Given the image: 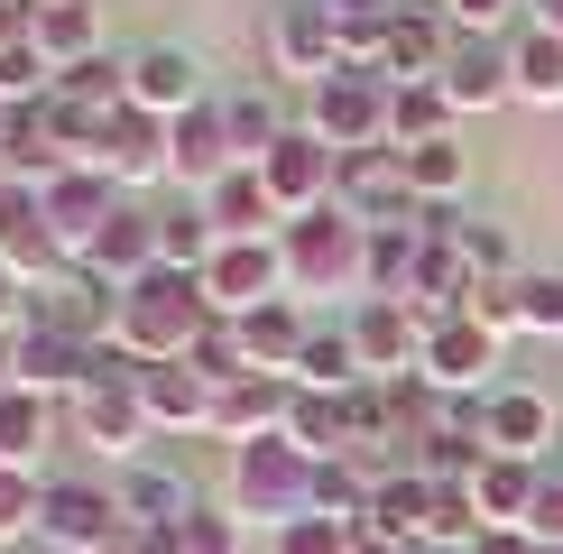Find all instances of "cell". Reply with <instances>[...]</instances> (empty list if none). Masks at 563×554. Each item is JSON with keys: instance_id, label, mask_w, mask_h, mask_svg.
I'll return each instance as SVG.
<instances>
[{"instance_id": "cell-27", "label": "cell", "mask_w": 563, "mask_h": 554, "mask_svg": "<svg viewBox=\"0 0 563 554\" xmlns=\"http://www.w3.org/2000/svg\"><path fill=\"white\" fill-rule=\"evenodd\" d=\"M426 518H434V480H426V472H379V490H369V518H361V536L426 545Z\"/></svg>"}, {"instance_id": "cell-11", "label": "cell", "mask_w": 563, "mask_h": 554, "mask_svg": "<svg viewBox=\"0 0 563 554\" xmlns=\"http://www.w3.org/2000/svg\"><path fill=\"white\" fill-rule=\"evenodd\" d=\"M0 268L29 277V287H46V277L75 268V250L56 241V222H46V195H37V185H0Z\"/></svg>"}, {"instance_id": "cell-41", "label": "cell", "mask_w": 563, "mask_h": 554, "mask_svg": "<svg viewBox=\"0 0 563 554\" xmlns=\"http://www.w3.org/2000/svg\"><path fill=\"white\" fill-rule=\"evenodd\" d=\"M268 554H361V527H342V518H287L268 536Z\"/></svg>"}, {"instance_id": "cell-40", "label": "cell", "mask_w": 563, "mask_h": 554, "mask_svg": "<svg viewBox=\"0 0 563 554\" xmlns=\"http://www.w3.org/2000/svg\"><path fill=\"white\" fill-rule=\"evenodd\" d=\"M37 518H46V480H37V472H10V462H0V545L37 536Z\"/></svg>"}, {"instance_id": "cell-51", "label": "cell", "mask_w": 563, "mask_h": 554, "mask_svg": "<svg viewBox=\"0 0 563 554\" xmlns=\"http://www.w3.org/2000/svg\"><path fill=\"white\" fill-rule=\"evenodd\" d=\"M19 388V333H0V398Z\"/></svg>"}, {"instance_id": "cell-19", "label": "cell", "mask_w": 563, "mask_h": 554, "mask_svg": "<svg viewBox=\"0 0 563 554\" xmlns=\"http://www.w3.org/2000/svg\"><path fill=\"white\" fill-rule=\"evenodd\" d=\"M489 369H499V342H489L472 314H443L426 333V369H416V379L443 388V398H472V388H489Z\"/></svg>"}, {"instance_id": "cell-50", "label": "cell", "mask_w": 563, "mask_h": 554, "mask_svg": "<svg viewBox=\"0 0 563 554\" xmlns=\"http://www.w3.org/2000/svg\"><path fill=\"white\" fill-rule=\"evenodd\" d=\"M323 10H333L342 29H351V19H397V10H407V0H323Z\"/></svg>"}, {"instance_id": "cell-24", "label": "cell", "mask_w": 563, "mask_h": 554, "mask_svg": "<svg viewBox=\"0 0 563 554\" xmlns=\"http://www.w3.org/2000/svg\"><path fill=\"white\" fill-rule=\"evenodd\" d=\"M195 203L213 213L222 241H277V231H287V213H277V195H268V176H260V167H231L213 195H195Z\"/></svg>"}, {"instance_id": "cell-23", "label": "cell", "mask_w": 563, "mask_h": 554, "mask_svg": "<svg viewBox=\"0 0 563 554\" xmlns=\"http://www.w3.org/2000/svg\"><path fill=\"white\" fill-rule=\"evenodd\" d=\"M92 167L111 185H139V176H167V121H148V111H111L102 138H92Z\"/></svg>"}, {"instance_id": "cell-57", "label": "cell", "mask_w": 563, "mask_h": 554, "mask_svg": "<svg viewBox=\"0 0 563 554\" xmlns=\"http://www.w3.org/2000/svg\"><path fill=\"white\" fill-rule=\"evenodd\" d=\"M545 554H563V545H545Z\"/></svg>"}, {"instance_id": "cell-52", "label": "cell", "mask_w": 563, "mask_h": 554, "mask_svg": "<svg viewBox=\"0 0 563 554\" xmlns=\"http://www.w3.org/2000/svg\"><path fill=\"white\" fill-rule=\"evenodd\" d=\"M536 29H554V37H563V0H536Z\"/></svg>"}, {"instance_id": "cell-8", "label": "cell", "mask_w": 563, "mask_h": 554, "mask_svg": "<svg viewBox=\"0 0 563 554\" xmlns=\"http://www.w3.org/2000/svg\"><path fill=\"white\" fill-rule=\"evenodd\" d=\"M333 203L351 222H434L426 203H416V185H407V148H361V157H342V176H333Z\"/></svg>"}, {"instance_id": "cell-36", "label": "cell", "mask_w": 563, "mask_h": 554, "mask_svg": "<svg viewBox=\"0 0 563 554\" xmlns=\"http://www.w3.org/2000/svg\"><path fill=\"white\" fill-rule=\"evenodd\" d=\"M46 434H56V398L10 388V398H0V462H10V472H29V462L46 453Z\"/></svg>"}, {"instance_id": "cell-20", "label": "cell", "mask_w": 563, "mask_h": 554, "mask_svg": "<svg viewBox=\"0 0 563 554\" xmlns=\"http://www.w3.org/2000/svg\"><path fill=\"white\" fill-rule=\"evenodd\" d=\"M37 195H46V222H56V241L75 250V259L92 250V231L121 213V185H111L102 167H65V176H46Z\"/></svg>"}, {"instance_id": "cell-56", "label": "cell", "mask_w": 563, "mask_h": 554, "mask_svg": "<svg viewBox=\"0 0 563 554\" xmlns=\"http://www.w3.org/2000/svg\"><path fill=\"white\" fill-rule=\"evenodd\" d=\"M121 554H148V545H139V536H130V545H121Z\"/></svg>"}, {"instance_id": "cell-43", "label": "cell", "mask_w": 563, "mask_h": 554, "mask_svg": "<svg viewBox=\"0 0 563 554\" xmlns=\"http://www.w3.org/2000/svg\"><path fill=\"white\" fill-rule=\"evenodd\" d=\"M518 306H527V333L563 342V268H527L518 277Z\"/></svg>"}, {"instance_id": "cell-28", "label": "cell", "mask_w": 563, "mask_h": 554, "mask_svg": "<svg viewBox=\"0 0 563 554\" xmlns=\"http://www.w3.org/2000/svg\"><path fill=\"white\" fill-rule=\"evenodd\" d=\"M536 490H545V462H508V453H489L481 472H472V508H481V527H527Z\"/></svg>"}, {"instance_id": "cell-30", "label": "cell", "mask_w": 563, "mask_h": 554, "mask_svg": "<svg viewBox=\"0 0 563 554\" xmlns=\"http://www.w3.org/2000/svg\"><path fill=\"white\" fill-rule=\"evenodd\" d=\"M443 102L472 121V111H499V102H518V84H508V56H489V46H453V65H443Z\"/></svg>"}, {"instance_id": "cell-47", "label": "cell", "mask_w": 563, "mask_h": 554, "mask_svg": "<svg viewBox=\"0 0 563 554\" xmlns=\"http://www.w3.org/2000/svg\"><path fill=\"white\" fill-rule=\"evenodd\" d=\"M29 277H10V268H0V333H29Z\"/></svg>"}, {"instance_id": "cell-31", "label": "cell", "mask_w": 563, "mask_h": 554, "mask_svg": "<svg viewBox=\"0 0 563 554\" xmlns=\"http://www.w3.org/2000/svg\"><path fill=\"white\" fill-rule=\"evenodd\" d=\"M296 388H323V398L369 388V361H361V342H351V323H314V342H305V361H296Z\"/></svg>"}, {"instance_id": "cell-46", "label": "cell", "mask_w": 563, "mask_h": 554, "mask_svg": "<svg viewBox=\"0 0 563 554\" xmlns=\"http://www.w3.org/2000/svg\"><path fill=\"white\" fill-rule=\"evenodd\" d=\"M527 536L563 545V472H545V490H536V508H527Z\"/></svg>"}, {"instance_id": "cell-5", "label": "cell", "mask_w": 563, "mask_h": 554, "mask_svg": "<svg viewBox=\"0 0 563 554\" xmlns=\"http://www.w3.org/2000/svg\"><path fill=\"white\" fill-rule=\"evenodd\" d=\"M46 554H121V490H92V480H46V518H37Z\"/></svg>"}, {"instance_id": "cell-48", "label": "cell", "mask_w": 563, "mask_h": 554, "mask_svg": "<svg viewBox=\"0 0 563 554\" xmlns=\"http://www.w3.org/2000/svg\"><path fill=\"white\" fill-rule=\"evenodd\" d=\"M472 554H545V545H536L527 527H481V536H472Z\"/></svg>"}, {"instance_id": "cell-26", "label": "cell", "mask_w": 563, "mask_h": 554, "mask_svg": "<svg viewBox=\"0 0 563 554\" xmlns=\"http://www.w3.org/2000/svg\"><path fill=\"white\" fill-rule=\"evenodd\" d=\"M29 46H37L46 65H56V84H65L75 65L102 56V0H46L37 29H29Z\"/></svg>"}, {"instance_id": "cell-17", "label": "cell", "mask_w": 563, "mask_h": 554, "mask_svg": "<svg viewBox=\"0 0 563 554\" xmlns=\"http://www.w3.org/2000/svg\"><path fill=\"white\" fill-rule=\"evenodd\" d=\"M195 490H185V472H157V462H130V480H121V527H130V536L139 545H148V554H167V536H176V527L185 518H195Z\"/></svg>"}, {"instance_id": "cell-4", "label": "cell", "mask_w": 563, "mask_h": 554, "mask_svg": "<svg viewBox=\"0 0 563 554\" xmlns=\"http://www.w3.org/2000/svg\"><path fill=\"white\" fill-rule=\"evenodd\" d=\"M305 130H314L333 157L388 148V84L379 75H323L314 92H305Z\"/></svg>"}, {"instance_id": "cell-21", "label": "cell", "mask_w": 563, "mask_h": 554, "mask_svg": "<svg viewBox=\"0 0 563 554\" xmlns=\"http://www.w3.org/2000/svg\"><path fill=\"white\" fill-rule=\"evenodd\" d=\"M84 277H102V287H139L148 268H167L157 259V213H139V203H121L102 231H92V250L75 259Z\"/></svg>"}, {"instance_id": "cell-49", "label": "cell", "mask_w": 563, "mask_h": 554, "mask_svg": "<svg viewBox=\"0 0 563 554\" xmlns=\"http://www.w3.org/2000/svg\"><path fill=\"white\" fill-rule=\"evenodd\" d=\"M443 19L453 29H489V19H508V0H443Z\"/></svg>"}, {"instance_id": "cell-25", "label": "cell", "mask_w": 563, "mask_h": 554, "mask_svg": "<svg viewBox=\"0 0 563 554\" xmlns=\"http://www.w3.org/2000/svg\"><path fill=\"white\" fill-rule=\"evenodd\" d=\"M231 333H241V361H250V369H268V379H296V361H305V342H314V323H305L296 296H277V306L241 314Z\"/></svg>"}, {"instance_id": "cell-42", "label": "cell", "mask_w": 563, "mask_h": 554, "mask_svg": "<svg viewBox=\"0 0 563 554\" xmlns=\"http://www.w3.org/2000/svg\"><path fill=\"white\" fill-rule=\"evenodd\" d=\"M481 323L489 342H508V333H527V306H518V277H489V287H472V306H462Z\"/></svg>"}, {"instance_id": "cell-32", "label": "cell", "mask_w": 563, "mask_h": 554, "mask_svg": "<svg viewBox=\"0 0 563 554\" xmlns=\"http://www.w3.org/2000/svg\"><path fill=\"white\" fill-rule=\"evenodd\" d=\"M453 130H462V111L443 102V84H397L388 92V148H434Z\"/></svg>"}, {"instance_id": "cell-59", "label": "cell", "mask_w": 563, "mask_h": 554, "mask_svg": "<svg viewBox=\"0 0 563 554\" xmlns=\"http://www.w3.org/2000/svg\"><path fill=\"white\" fill-rule=\"evenodd\" d=\"M37 554H46V545H37Z\"/></svg>"}, {"instance_id": "cell-9", "label": "cell", "mask_w": 563, "mask_h": 554, "mask_svg": "<svg viewBox=\"0 0 563 554\" xmlns=\"http://www.w3.org/2000/svg\"><path fill=\"white\" fill-rule=\"evenodd\" d=\"M426 333H434V314H416L407 296H369V306L351 314V342H361L369 379H388V388H407L416 369H426Z\"/></svg>"}, {"instance_id": "cell-12", "label": "cell", "mask_w": 563, "mask_h": 554, "mask_svg": "<svg viewBox=\"0 0 563 554\" xmlns=\"http://www.w3.org/2000/svg\"><path fill=\"white\" fill-rule=\"evenodd\" d=\"M130 388H139V407H148V434H213L222 388L203 379L195 361H139Z\"/></svg>"}, {"instance_id": "cell-7", "label": "cell", "mask_w": 563, "mask_h": 554, "mask_svg": "<svg viewBox=\"0 0 563 554\" xmlns=\"http://www.w3.org/2000/svg\"><path fill=\"white\" fill-rule=\"evenodd\" d=\"M203 296H213V323H241L287 296V250L277 241H222L203 259Z\"/></svg>"}, {"instance_id": "cell-14", "label": "cell", "mask_w": 563, "mask_h": 554, "mask_svg": "<svg viewBox=\"0 0 563 554\" xmlns=\"http://www.w3.org/2000/svg\"><path fill=\"white\" fill-rule=\"evenodd\" d=\"M130 102L148 111V121H185V111H203V102H213V92H203V56H195V46H167V37L139 46V56H130Z\"/></svg>"}, {"instance_id": "cell-22", "label": "cell", "mask_w": 563, "mask_h": 554, "mask_svg": "<svg viewBox=\"0 0 563 554\" xmlns=\"http://www.w3.org/2000/svg\"><path fill=\"white\" fill-rule=\"evenodd\" d=\"M231 167H241V157H231V121H222V102H203V111H185V121H167V176H176V185L213 195Z\"/></svg>"}, {"instance_id": "cell-58", "label": "cell", "mask_w": 563, "mask_h": 554, "mask_svg": "<svg viewBox=\"0 0 563 554\" xmlns=\"http://www.w3.org/2000/svg\"><path fill=\"white\" fill-rule=\"evenodd\" d=\"M37 10H46V0H37Z\"/></svg>"}, {"instance_id": "cell-54", "label": "cell", "mask_w": 563, "mask_h": 554, "mask_svg": "<svg viewBox=\"0 0 563 554\" xmlns=\"http://www.w3.org/2000/svg\"><path fill=\"white\" fill-rule=\"evenodd\" d=\"M416 554H472V545H416Z\"/></svg>"}, {"instance_id": "cell-16", "label": "cell", "mask_w": 563, "mask_h": 554, "mask_svg": "<svg viewBox=\"0 0 563 554\" xmlns=\"http://www.w3.org/2000/svg\"><path fill=\"white\" fill-rule=\"evenodd\" d=\"M287 416H296V379L241 369V379L222 388V407H213V434H222L231 453H241V444H277V434H287Z\"/></svg>"}, {"instance_id": "cell-35", "label": "cell", "mask_w": 563, "mask_h": 554, "mask_svg": "<svg viewBox=\"0 0 563 554\" xmlns=\"http://www.w3.org/2000/svg\"><path fill=\"white\" fill-rule=\"evenodd\" d=\"M416 259H426V222H379L369 231V296H407L416 287ZM361 296V306H369Z\"/></svg>"}, {"instance_id": "cell-18", "label": "cell", "mask_w": 563, "mask_h": 554, "mask_svg": "<svg viewBox=\"0 0 563 554\" xmlns=\"http://www.w3.org/2000/svg\"><path fill=\"white\" fill-rule=\"evenodd\" d=\"M92 369H102V352L75 342V333H56V323H29V333H19V388H29V398H84Z\"/></svg>"}, {"instance_id": "cell-55", "label": "cell", "mask_w": 563, "mask_h": 554, "mask_svg": "<svg viewBox=\"0 0 563 554\" xmlns=\"http://www.w3.org/2000/svg\"><path fill=\"white\" fill-rule=\"evenodd\" d=\"M10 121H19V111H10V102H0V138H10Z\"/></svg>"}, {"instance_id": "cell-10", "label": "cell", "mask_w": 563, "mask_h": 554, "mask_svg": "<svg viewBox=\"0 0 563 554\" xmlns=\"http://www.w3.org/2000/svg\"><path fill=\"white\" fill-rule=\"evenodd\" d=\"M268 65L287 84L314 92L323 75H342V19L323 10V0H277V19H268Z\"/></svg>"}, {"instance_id": "cell-44", "label": "cell", "mask_w": 563, "mask_h": 554, "mask_svg": "<svg viewBox=\"0 0 563 554\" xmlns=\"http://www.w3.org/2000/svg\"><path fill=\"white\" fill-rule=\"evenodd\" d=\"M167 554H241V518H222V508H195V518L167 536Z\"/></svg>"}, {"instance_id": "cell-29", "label": "cell", "mask_w": 563, "mask_h": 554, "mask_svg": "<svg viewBox=\"0 0 563 554\" xmlns=\"http://www.w3.org/2000/svg\"><path fill=\"white\" fill-rule=\"evenodd\" d=\"M287 444H296V453H314V462H351V453H361V434H351V398H323V388H296Z\"/></svg>"}, {"instance_id": "cell-53", "label": "cell", "mask_w": 563, "mask_h": 554, "mask_svg": "<svg viewBox=\"0 0 563 554\" xmlns=\"http://www.w3.org/2000/svg\"><path fill=\"white\" fill-rule=\"evenodd\" d=\"M361 554H416V545H388V536H361Z\"/></svg>"}, {"instance_id": "cell-2", "label": "cell", "mask_w": 563, "mask_h": 554, "mask_svg": "<svg viewBox=\"0 0 563 554\" xmlns=\"http://www.w3.org/2000/svg\"><path fill=\"white\" fill-rule=\"evenodd\" d=\"M277 250H287V296H369V222H351L342 203L287 222Z\"/></svg>"}, {"instance_id": "cell-15", "label": "cell", "mask_w": 563, "mask_h": 554, "mask_svg": "<svg viewBox=\"0 0 563 554\" xmlns=\"http://www.w3.org/2000/svg\"><path fill=\"white\" fill-rule=\"evenodd\" d=\"M554 434H563V407L545 398V388H489V407H481V444H489V453L545 462Z\"/></svg>"}, {"instance_id": "cell-3", "label": "cell", "mask_w": 563, "mask_h": 554, "mask_svg": "<svg viewBox=\"0 0 563 554\" xmlns=\"http://www.w3.org/2000/svg\"><path fill=\"white\" fill-rule=\"evenodd\" d=\"M314 472L323 462L296 453L287 434H277V444H241L231 453V508H241V518H268V527L314 518Z\"/></svg>"}, {"instance_id": "cell-33", "label": "cell", "mask_w": 563, "mask_h": 554, "mask_svg": "<svg viewBox=\"0 0 563 554\" xmlns=\"http://www.w3.org/2000/svg\"><path fill=\"white\" fill-rule=\"evenodd\" d=\"M508 84H518V102L563 111V37L554 29H527L518 46H508Z\"/></svg>"}, {"instance_id": "cell-13", "label": "cell", "mask_w": 563, "mask_h": 554, "mask_svg": "<svg viewBox=\"0 0 563 554\" xmlns=\"http://www.w3.org/2000/svg\"><path fill=\"white\" fill-rule=\"evenodd\" d=\"M260 176H268V195H277V213H287V222H305V213H323V203H333V176H342V157L333 148H323V138L314 130H287V138H277V148L260 157Z\"/></svg>"}, {"instance_id": "cell-37", "label": "cell", "mask_w": 563, "mask_h": 554, "mask_svg": "<svg viewBox=\"0 0 563 554\" xmlns=\"http://www.w3.org/2000/svg\"><path fill=\"white\" fill-rule=\"evenodd\" d=\"M222 250V231H213V213L203 203H176V213H157V259L167 268H185V277H203V259Z\"/></svg>"}, {"instance_id": "cell-6", "label": "cell", "mask_w": 563, "mask_h": 554, "mask_svg": "<svg viewBox=\"0 0 563 554\" xmlns=\"http://www.w3.org/2000/svg\"><path fill=\"white\" fill-rule=\"evenodd\" d=\"M130 369H139V361H121V352H102V369H92V388L75 398V444H92V453H111V462H130L139 444H148V407H139Z\"/></svg>"}, {"instance_id": "cell-39", "label": "cell", "mask_w": 563, "mask_h": 554, "mask_svg": "<svg viewBox=\"0 0 563 554\" xmlns=\"http://www.w3.org/2000/svg\"><path fill=\"white\" fill-rule=\"evenodd\" d=\"M462 176H472V157H462V138H434V148H407V185H416V203H453L462 195Z\"/></svg>"}, {"instance_id": "cell-38", "label": "cell", "mask_w": 563, "mask_h": 554, "mask_svg": "<svg viewBox=\"0 0 563 554\" xmlns=\"http://www.w3.org/2000/svg\"><path fill=\"white\" fill-rule=\"evenodd\" d=\"M56 92H65V102H84L92 121H111V111H130V56H92V65H75Z\"/></svg>"}, {"instance_id": "cell-1", "label": "cell", "mask_w": 563, "mask_h": 554, "mask_svg": "<svg viewBox=\"0 0 563 554\" xmlns=\"http://www.w3.org/2000/svg\"><path fill=\"white\" fill-rule=\"evenodd\" d=\"M203 333H213V296H203V277L148 268L139 287H121V333H111L121 361H195Z\"/></svg>"}, {"instance_id": "cell-34", "label": "cell", "mask_w": 563, "mask_h": 554, "mask_svg": "<svg viewBox=\"0 0 563 554\" xmlns=\"http://www.w3.org/2000/svg\"><path fill=\"white\" fill-rule=\"evenodd\" d=\"M222 121H231V157H241V167H260L277 138L296 130L287 111H277V92H260V84H250V92H231V102H222Z\"/></svg>"}, {"instance_id": "cell-45", "label": "cell", "mask_w": 563, "mask_h": 554, "mask_svg": "<svg viewBox=\"0 0 563 554\" xmlns=\"http://www.w3.org/2000/svg\"><path fill=\"white\" fill-rule=\"evenodd\" d=\"M453 241H462V268H472L481 287H489V277H508V231L499 222H453Z\"/></svg>"}]
</instances>
